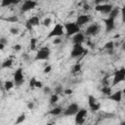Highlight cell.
Masks as SVG:
<instances>
[{"label": "cell", "mask_w": 125, "mask_h": 125, "mask_svg": "<svg viewBox=\"0 0 125 125\" xmlns=\"http://www.w3.org/2000/svg\"><path fill=\"white\" fill-rule=\"evenodd\" d=\"M106 1H108V0H94V2H95L96 5H98V4H104Z\"/></svg>", "instance_id": "38"}, {"label": "cell", "mask_w": 125, "mask_h": 125, "mask_svg": "<svg viewBox=\"0 0 125 125\" xmlns=\"http://www.w3.org/2000/svg\"><path fill=\"white\" fill-rule=\"evenodd\" d=\"M122 92H123V94H124V95H125V88H124V89H123V90H122Z\"/></svg>", "instance_id": "46"}, {"label": "cell", "mask_w": 125, "mask_h": 125, "mask_svg": "<svg viewBox=\"0 0 125 125\" xmlns=\"http://www.w3.org/2000/svg\"><path fill=\"white\" fill-rule=\"evenodd\" d=\"M113 9V6L111 4H98L95 6V10L101 14H104V15H108L111 10Z\"/></svg>", "instance_id": "8"}, {"label": "cell", "mask_w": 125, "mask_h": 125, "mask_svg": "<svg viewBox=\"0 0 125 125\" xmlns=\"http://www.w3.org/2000/svg\"><path fill=\"white\" fill-rule=\"evenodd\" d=\"M62 42V39H60V38H58V37H56L54 40H53V43L55 44V45H58V44H60Z\"/></svg>", "instance_id": "37"}, {"label": "cell", "mask_w": 125, "mask_h": 125, "mask_svg": "<svg viewBox=\"0 0 125 125\" xmlns=\"http://www.w3.org/2000/svg\"><path fill=\"white\" fill-rule=\"evenodd\" d=\"M13 50L16 51V52H19V51L21 50V46L20 44H16V45L13 46Z\"/></svg>", "instance_id": "33"}, {"label": "cell", "mask_w": 125, "mask_h": 125, "mask_svg": "<svg viewBox=\"0 0 125 125\" xmlns=\"http://www.w3.org/2000/svg\"><path fill=\"white\" fill-rule=\"evenodd\" d=\"M63 26H64V30H65V33L67 36H73L74 34H76L80 31V26L76 22H73V21L65 22L63 24Z\"/></svg>", "instance_id": "1"}, {"label": "cell", "mask_w": 125, "mask_h": 125, "mask_svg": "<svg viewBox=\"0 0 125 125\" xmlns=\"http://www.w3.org/2000/svg\"><path fill=\"white\" fill-rule=\"evenodd\" d=\"M8 21H11V22H16V21H19V19H18V17H16V16H13V17H10V18H7L6 19Z\"/></svg>", "instance_id": "31"}, {"label": "cell", "mask_w": 125, "mask_h": 125, "mask_svg": "<svg viewBox=\"0 0 125 125\" xmlns=\"http://www.w3.org/2000/svg\"><path fill=\"white\" fill-rule=\"evenodd\" d=\"M87 109L85 108H80L78 112L74 115L75 116V123L76 124H83L85 122V118L87 116Z\"/></svg>", "instance_id": "13"}, {"label": "cell", "mask_w": 125, "mask_h": 125, "mask_svg": "<svg viewBox=\"0 0 125 125\" xmlns=\"http://www.w3.org/2000/svg\"><path fill=\"white\" fill-rule=\"evenodd\" d=\"M84 52H85V49L83 48L82 44H73V47L70 52V58L76 59V58L80 57Z\"/></svg>", "instance_id": "7"}, {"label": "cell", "mask_w": 125, "mask_h": 125, "mask_svg": "<svg viewBox=\"0 0 125 125\" xmlns=\"http://www.w3.org/2000/svg\"><path fill=\"white\" fill-rule=\"evenodd\" d=\"M63 91H64V90L62 89V87L61 85L55 87V94H57V95H61V94H62Z\"/></svg>", "instance_id": "27"}, {"label": "cell", "mask_w": 125, "mask_h": 125, "mask_svg": "<svg viewBox=\"0 0 125 125\" xmlns=\"http://www.w3.org/2000/svg\"><path fill=\"white\" fill-rule=\"evenodd\" d=\"M51 70H52V66H51V65H47V66L44 67L43 72H44V73H49V72H51Z\"/></svg>", "instance_id": "34"}, {"label": "cell", "mask_w": 125, "mask_h": 125, "mask_svg": "<svg viewBox=\"0 0 125 125\" xmlns=\"http://www.w3.org/2000/svg\"><path fill=\"white\" fill-rule=\"evenodd\" d=\"M62 112V109L60 106L54 107V108H52V109L49 111V113H50V114H52V115H55V116H57V115H60Z\"/></svg>", "instance_id": "21"}, {"label": "cell", "mask_w": 125, "mask_h": 125, "mask_svg": "<svg viewBox=\"0 0 125 125\" xmlns=\"http://www.w3.org/2000/svg\"><path fill=\"white\" fill-rule=\"evenodd\" d=\"M39 23H40V19H39V17H37V16L30 17V18L26 21V22H25V28H26L27 30H31V29H33L35 26L39 25Z\"/></svg>", "instance_id": "9"}, {"label": "cell", "mask_w": 125, "mask_h": 125, "mask_svg": "<svg viewBox=\"0 0 125 125\" xmlns=\"http://www.w3.org/2000/svg\"><path fill=\"white\" fill-rule=\"evenodd\" d=\"M24 120H25V114H24V113H21V115L18 117V119L16 120V124L22 123Z\"/></svg>", "instance_id": "26"}, {"label": "cell", "mask_w": 125, "mask_h": 125, "mask_svg": "<svg viewBox=\"0 0 125 125\" xmlns=\"http://www.w3.org/2000/svg\"><path fill=\"white\" fill-rule=\"evenodd\" d=\"M84 9H85V10H88V9H89V6H88V5H85V6H84Z\"/></svg>", "instance_id": "45"}, {"label": "cell", "mask_w": 125, "mask_h": 125, "mask_svg": "<svg viewBox=\"0 0 125 125\" xmlns=\"http://www.w3.org/2000/svg\"><path fill=\"white\" fill-rule=\"evenodd\" d=\"M63 93H64L65 95H70V94H72V90H71V89H66V90L63 91Z\"/></svg>", "instance_id": "40"}, {"label": "cell", "mask_w": 125, "mask_h": 125, "mask_svg": "<svg viewBox=\"0 0 125 125\" xmlns=\"http://www.w3.org/2000/svg\"><path fill=\"white\" fill-rule=\"evenodd\" d=\"M22 59H24V60H28V56H27V54H23V55H22Z\"/></svg>", "instance_id": "41"}, {"label": "cell", "mask_w": 125, "mask_h": 125, "mask_svg": "<svg viewBox=\"0 0 125 125\" xmlns=\"http://www.w3.org/2000/svg\"><path fill=\"white\" fill-rule=\"evenodd\" d=\"M36 43H37V39L36 38H31V40H30V49L31 50H35Z\"/></svg>", "instance_id": "28"}, {"label": "cell", "mask_w": 125, "mask_h": 125, "mask_svg": "<svg viewBox=\"0 0 125 125\" xmlns=\"http://www.w3.org/2000/svg\"><path fill=\"white\" fill-rule=\"evenodd\" d=\"M85 41V34L79 31L78 33L74 34L72 36V42L73 44H82Z\"/></svg>", "instance_id": "15"}, {"label": "cell", "mask_w": 125, "mask_h": 125, "mask_svg": "<svg viewBox=\"0 0 125 125\" xmlns=\"http://www.w3.org/2000/svg\"><path fill=\"white\" fill-rule=\"evenodd\" d=\"M36 6H37V2L35 0H25V1H23L22 5L21 7V11L25 13L30 10H33L34 8H36Z\"/></svg>", "instance_id": "10"}, {"label": "cell", "mask_w": 125, "mask_h": 125, "mask_svg": "<svg viewBox=\"0 0 125 125\" xmlns=\"http://www.w3.org/2000/svg\"><path fill=\"white\" fill-rule=\"evenodd\" d=\"M12 64H13V60H11V59H7V60H5V61L2 62L1 66H2L3 68H8V67H11Z\"/></svg>", "instance_id": "22"}, {"label": "cell", "mask_w": 125, "mask_h": 125, "mask_svg": "<svg viewBox=\"0 0 125 125\" xmlns=\"http://www.w3.org/2000/svg\"><path fill=\"white\" fill-rule=\"evenodd\" d=\"M81 70V64L80 63H75L73 66H72V68H71V72L72 73H77V72H79Z\"/></svg>", "instance_id": "25"}, {"label": "cell", "mask_w": 125, "mask_h": 125, "mask_svg": "<svg viewBox=\"0 0 125 125\" xmlns=\"http://www.w3.org/2000/svg\"><path fill=\"white\" fill-rule=\"evenodd\" d=\"M102 93L104 94V95H105V96H109L111 93H112V89H111V87H109L108 85H104L103 88H102Z\"/></svg>", "instance_id": "20"}, {"label": "cell", "mask_w": 125, "mask_h": 125, "mask_svg": "<svg viewBox=\"0 0 125 125\" xmlns=\"http://www.w3.org/2000/svg\"><path fill=\"white\" fill-rule=\"evenodd\" d=\"M50 55H51L50 49H49L48 47H42V48H40V49L37 51L34 60H35V61H46V60L49 59Z\"/></svg>", "instance_id": "3"}, {"label": "cell", "mask_w": 125, "mask_h": 125, "mask_svg": "<svg viewBox=\"0 0 125 125\" xmlns=\"http://www.w3.org/2000/svg\"><path fill=\"white\" fill-rule=\"evenodd\" d=\"M88 104H89V107L93 111H97V110H99L101 108V104L98 102V100L93 95H89L88 96Z\"/></svg>", "instance_id": "11"}, {"label": "cell", "mask_w": 125, "mask_h": 125, "mask_svg": "<svg viewBox=\"0 0 125 125\" xmlns=\"http://www.w3.org/2000/svg\"><path fill=\"white\" fill-rule=\"evenodd\" d=\"M13 80H14L16 86H21V85L23 84V82H24V76H23L22 68H21V67H19V68L15 71Z\"/></svg>", "instance_id": "6"}, {"label": "cell", "mask_w": 125, "mask_h": 125, "mask_svg": "<svg viewBox=\"0 0 125 125\" xmlns=\"http://www.w3.org/2000/svg\"><path fill=\"white\" fill-rule=\"evenodd\" d=\"M34 87H36V88H43V84H42L41 81L36 80V81H35V86H34Z\"/></svg>", "instance_id": "35"}, {"label": "cell", "mask_w": 125, "mask_h": 125, "mask_svg": "<svg viewBox=\"0 0 125 125\" xmlns=\"http://www.w3.org/2000/svg\"><path fill=\"white\" fill-rule=\"evenodd\" d=\"M64 30V26L61 23H57L55 24V26L52 28V30L48 33L47 37L48 38H56V37H60L62 35H63V31Z\"/></svg>", "instance_id": "2"}, {"label": "cell", "mask_w": 125, "mask_h": 125, "mask_svg": "<svg viewBox=\"0 0 125 125\" xmlns=\"http://www.w3.org/2000/svg\"><path fill=\"white\" fill-rule=\"evenodd\" d=\"M121 48H122V50H123V51H125V41L122 43V45H121Z\"/></svg>", "instance_id": "43"}, {"label": "cell", "mask_w": 125, "mask_h": 125, "mask_svg": "<svg viewBox=\"0 0 125 125\" xmlns=\"http://www.w3.org/2000/svg\"><path fill=\"white\" fill-rule=\"evenodd\" d=\"M20 1H21V0H2L1 6H2V7H8V6H10V5L19 3Z\"/></svg>", "instance_id": "18"}, {"label": "cell", "mask_w": 125, "mask_h": 125, "mask_svg": "<svg viewBox=\"0 0 125 125\" xmlns=\"http://www.w3.org/2000/svg\"><path fill=\"white\" fill-rule=\"evenodd\" d=\"M44 92H45V93H49V92H50V88L45 87V88H44Z\"/></svg>", "instance_id": "42"}, {"label": "cell", "mask_w": 125, "mask_h": 125, "mask_svg": "<svg viewBox=\"0 0 125 125\" xmlns=\"http://www.w3.org/2000/svg\"><path fill=\"white\" fill-rule=\"evenodd\" d=\"M35 81H36V78H35V77L31 78V80H30V82H29V86H30V87H34V86H35Z\"/></svg>", "instance_id": "36"}, {"label": "cell", "mask_w": 125, "mask_h": 125, "mask_svg": "<svg viewBox=\"0 0 125 125\" xmlns=\"http://www.w3.org/2000/svg\"><path fill=\"white\" fill-rule=\"evenodd\" d=\"M100 32V25L97 23H92L85 29V34L88 36H95Z\"/></svg>", "instance_id": "12"}, {"label": "cell", "mask_w": 125, "mask_h": 125, "mask_svg": "<svg viewBox=\"0 0 125 125\" xmlns=\"http://www.w3.org/2000/svg\"><path fill=\"white\" fill-rule=\"evenodd\" d=\"M113 48H114V42L113 41H108L104 45V49H106L107 51H113Z\"/></svg>", "instance_id": "24"}, {"label": "cell", "mask_w": 125, "mask_h": 125, "mask_svg": "<svg viewBox=\"0 0 125 125\" xmlns=\"http://www.w3.org/2000/svg\"><path fill=\"white\" fill-rule=\"evenodd\" d=\"M122 95H123V92L122 90H118L114 93H111L109 96H108V99L113 101V102H116V103H119L121 100H122Z\"/></svg>", "instance_id": "16"}, {"label": "cell", "mask_w": 125, "mask_h": 125, "mask_svg": "<svg viewBox=\"0 0 125 125\" xmlns=\"http://www.w3.org/2000/svg\"><path fill=\"white\" fill-rule=\"evenodd\" d=\"M4 46H5V45H4V43H2V42H1V43H0V49H1V50H3V49H4Z\"/></svg>", "instance_id": "44"}, {"label": "cell", "mask_w": 125, "mask_h": 125, "mask_svg": "<svg viewBox=\"0 0 125 125\" xmlns=\"http://www.w3.org/2000/svg\"><path fill=\"white\" fill-rule=\"evenodd\" d=\"M33 107H34V104H33L32 102H30V103L27 104V108H28V109H32Z\"/></svg>", "instance_id": "39"}, {"label": "cell", "mask_w": 125, "mask_h": 125, "mask_svg": "<svg viewBox=\"0 0 125 125\" xmlns=\"http://www.w3.org/2000/svg\"><path fill=\"white\" fill-rule=\"evenodd\" d=\"M10 32L12 33V34H19L20 33V30H19V28H16V27H12L11 29H10Z\"/></svg>", "instance_id": "32"}, {"label": "cell", "mask_w": 125, "mask_h": 125, "mask_svg": "<svg viewBox=\"0 0 125 125\" xmlns=\"http://www.w3.org/2000/svg\"><path fill=\"white\" fill-rule=\"evenodd\" d=\"M124 80H125V67H121L114 72V75L112 78V85L115 86Z\"/></svg>", "instance_id": "4"}, {"label": "cell", "mask_w": 125, "mask_h": 125, "mask_svg": "<svg viewBox=\"0 0 125 125\" xmlns=\"http://www.w3.org/2000/svg\"><path fill=\"white\" fill-rule=\"evenodd\" d=\"M104 25H105V31L110 32L115 28V19L108 17L106 20H104Z\"/></svg>", "instance_id": "14"}, {"label": "cell", "mask_w": 125, "mask_h": 125, "mask_svg": "<svg viewBox=\"0 0 125 125\" xmlns=\"http://www.w3.org/2000/svg\"><path fill=\"white\" fill-rule=\"evenodd\" d=\"M89 21H90V18H89L88 15H80V16L77 17L75 22H76L79 26H82V25H84L85 23H87Z\"/></svg>", "instance_id": "17"}, {"label": "cell", "mask_w": 125, "mask_h": 125, "mask_svg": "<svg viewBox=\"0 0 125 125\" xmlns=\"http://www.w3.org/2000/svg\"><path fill=\"white\" fill-rule=\"evenodd\" d=\"M51 22H52V20H51V18H46L44 21H43V22H42V24L44 25V26H46V27H48L50 24H51Z\"/></svg>", "instance_id": "29"}, {"label": "cell", "mask_w": 125, "mask_h": 125, "mask_svg": "<svg viewBox=\"0 0 125 125\" xmlns=\"http://www.w3.org/2000/svg\"><path fill=\"white\" fill-rule=\"evenodd\" d=\"M120 14H121V19H122V22L125 23V5L121 8L120 10Z\"/></svg>", "instance_id": "30"}, {"label": "cell", "mask_w": 125, "mask_h": 125, "mask_svg": "<svg viewBox=\"0 0 125 125\" xmlns=\"http://www.w3.org/2000/svg\"><path fill=\"white\" fill-rule=\"evenodd\" d=\"M58 100H59V95H57V94H52L51 95V97H50V104H52V105H54L57 102H58Z\"/></svg>", "instance_id": "23"}, {"label": "cell", "mask_w": 125, "mask_h": 125, "mask_svg": "<svg viewBox=\"0 0 125 125\" xmlns=\"http://www.w3.org/2000/svg\"><path fill=\"white\" fill-rule=\"evenodd\" d=\"M79 109H80V107H79L78 104H76V103H71V104H70L69 105H67V107L62 111V113H63L64 116H73V115H75V114L78 112Z\"/></svg>", "instance_id": "5"}, {"label": "cell", "mask_w": 125, "mask_h": 125, "mask_svg": "<svg viewBox=\"0 0 125 125\" xmlns=\"http://www.w3.org/2000/svg\"><path fill=\"white\" fill-rule=\"evenodd\" d=\"M14 86H15V82H14V80H13V81H11V80H7V81L4 83V88H5L6 91H10L11 89L14 88Z\"/></svg>", "instance_id": "19"}]
</instances>
